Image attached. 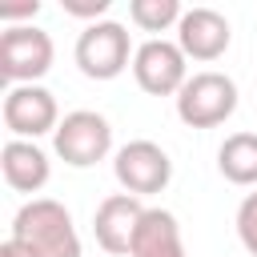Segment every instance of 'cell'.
I'll use <instances>...</instances> for the list:
<instances>
[{"mask_svg": "<svg viewBox=\"0 0 257 257\" xmlns=\"http://www.w3.org/2000/svg\"><path fill=\"white\" fill-rule=\"evenodd\" d=\"M141 217H145L141 197H133V193H112V197H104V201L96 205V213H92L96 245H100L104 253H116V257H120V253H128V249H133V237H137Z\"/></svg>", "mask_w": 257, "mask_h": 257, "instance_id": "9", "label": "cell"}, {"mask_svg": "<svg viewBox=\"0 0 257 257\" xmlns=\"http://www.w3.org/2000/svg\"><path fill=\"white\" fill-rule=\"evenodd\" d=\"M0 169H4V181L16 189V193H40L52 177V165H48V153L36 145V141H4L0 149Z\"/></svg>", "mask_w": 257, "mask_h": 257, "instance_id": "11", "label": "cell"}, {"mask_svg": "<svg viewBox=\"0 0 257 257\" xmlns=\"http://www.w3.org/2000/svg\"><path fill=\"white\" fill-rule=\"evenodd\" d=\"M40 12V0H20V4H0V20H24V16H36Z\"/></svg>", "mask_w": 257, "mask_h": 257, "instance_id": "17", "label": "cell"}, {"mask_svg": "<svg viewBox=\"0 0 257 257\" xmlns=\"http://www.w3.org/2000/svg\"><path fill=\"white\" fill-rule=\"evenodd\" d=\"M108 4H112V0H60V8H64L68 16H80V20H88V24H96V20L108 12Z\"/></svg>", "mask_w": 257, "mask_h": 257, "instance_id": "16", "label": "cell"}, {"mask_svg": "<svg viewBox=\"0 0 257 257\" xmlns=\"http://www.w3.org/2000/svg\"><path fill=\"white\" fill-rule=\"evenodd\" d=\"M229 40H233V28H229V20H225L217 8H189V12L181 16V24H177V44H181V52H185L189 60H201V64L225 56Z\"/></svg>", "mask_w": 257, "mask_h": 257, "instance_id": "10", "label": "cell"}, {"mask_svg": "<svg viewBox=\"0 0 257 257\" xmlns=\"http://www.w3.org/2000/svg\"><path fill=\"white\" fill-rule=\"evenodd\" d=\"M112 173L124 193L133 197H153L173 181V161L157 141H128L112 157Z\"/></svg>", "mask_w": 257, "mask_h": 257, "instance_id": "6", "label": "cell"}, {"mask_svg": "<svg viewBox=\"0 0 257 257\" xmlns=\"http://www.w3.org/2000/svg\"><path fill=\"white\" fill-rule=\"evenodd\" d=\"M0 257H28V253H24V249H20V245H16L12 237H8V241L0 245Z\"/></svg>", "mask_w": 257, "mask_h": 257, "instance_id": "18", "label": "cell"}, {"mask_svg": "<svg viewBox=\"0 0 257 257\" xmlns=\"http://www.w3.org/2000/svg\"><path fill=\"white\" fill-rule=\"evenodd\" d=\"M128 257H185V241H181L177 217L169 209H145Z\"/></svg>", "mask_w": 257, "mask_h": 257, "instance_id": "12", "label": "cell"}, {"mask_svg": "<svg viewBox=\"0 0 257 257\" xmlns=\"http://www.w3.org/2000/svg\"><path fill=\"white\" fill-rule=\"evenodd\" d=\"M52 36L36 24H8L0 36V76L12 84H36L52 68Z\"/></svg>", "mask_w": 257, "mask_h": 257, "instance_id": "4", "label": "cell"}, {"mask_svg": "<svg viewBox=\"0 0 257 257\" xmlns=\"http://www.w3.org/2000/svg\"><path fill=\"white\" fill-rule=\"evenodd\" d=\"M217 169L233 185H257V133H233L217 149Z\"/></svg>", "mask_w": 257, "mask_h": 257, "instance_id": "13", "label": "cell"}, {"mask_svg": "<svg viewBox=\"0 0 257 257\" xmlns=\"http://www.w3.org/2000/svg\"><path fill=\"white\" fill-rule=\"evenodd\" d=\"M76 68L88 76V80H112L128 68V56L133 44H128V28L116 24V20H96V24H84V32L76 36Z\"/></svg>", "mask_w": 257, "mask_h": 257, "instance_id": "3", "label": "cell"}, {"mask_svg": "<svg viewBox=\"0 0 257 257\" xmlns=\"http://www.w3.org/2000/svg\"><path fill=\"white\" fill-rule=\"evenodd\" d=\"M12 241L28 257H80L72 213L52 197H32L12 217Z\"/></svg>", "mask_w": 257, "mask_h": 257, "instance_id": "1", "label": "cell"}, {"mask_svg": "<svg viewBox=\"0 0 257 257\" xmlns=\"http://www.w3.org/2000/svg\"><path fill=\"white\" fill-rule=\"evenodd\" d=\"M237 112V84L225 72H193L177 92V116L189 128H217Z\"/></svg>", "mask_w": 257, "mask_h": 257, "instance_id": "2", "label": "cell"}, {"mask_svg": "<svg viewBox=\"0 0 257 257\" xmlns=\"http://www.w3.org/2000/svg\"><path fill=\"white\" fill-rule=\"evenodd\" d=\"M0 112H4V124L16 141H36L44 133H56V124H60L56 96L44 84H12Z\"/></svg>", "mask_w": 257, "mask_h": 257, "instance_id": "8", "label": "cell"}, {"mask_svg": "<svg viewBox=\"0 0 257 257\" xmlns=\"http://www.w3.org/2000/svg\"><path fill=\"white\" fill-rule=\"evenodd\" d=\"M237 237L249 249V257H257V193H249L237 205Z\"/></svg>", "mask_w": 257, "mask_h": 257, "instance_id": "15", "label": "cell"}, {"mask_svg": "<svg viewBox=\"0 0 257 257\" xmlns=\"http://www.w3.org/2000/svg\"><path fill=\"white\" fill-rule=\"evenodd\" d=\"M133 76L149 96H177L189 80V56L173 40H145L133 56Z\"/></svg>", "mask_w": 257, "mask_h": 257, "instance_id": "7", "label": "cell"}, {"mask_svg": "<svg viewBox=\"0 0 257 257\" xmlns=\"http://www.w3.org/2000/svg\"><path fill=\"white\" fill-rule=\"evenodd\" d=\"M185 8L177 0H133L128 4V20L145 32H169L173 24H181Z\"/></svg>", "mask_w": 257, "mask_h": 257, "instance_id": "14", "label": "cell"}, {"mask_svg": "<svg viewBox=\"0 0 257 257\" xmlns=\"http://www.w3.org/2000/svg\"><path fill=\"white\" fill-rule=\"evenodd\" d=\"M52 149H56V157L64 165L88 169V165H96V161H104L112 153V124L92 108H76L56 124Z\"/></svg>", "mask_w": 257, "mask_h": 257, "instance_id": "5", "label": "cell"}]
</instances>
